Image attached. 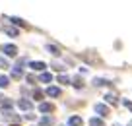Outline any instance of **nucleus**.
<instances>
[{
  "instance_id": "1",
  "label": "nucleus",
  "mask_w": 132,
  "mask_h": 126,
  "mask_svg": "<svg viewBox=\"0 0 132 126\" xmlns=\"http://www.w3.org/2000/svg\"><path fill=\"white\" fill-rule=\"evenodd\" d=\"M2 51H4L8 56H16V54H18V47L16 45H4V47H2Z\"/></svg>"
},
{
  "instance_id": "2",
  "label": "nucleus",
  "mask_w": 132,
  "mask_h": 126,
  "mask_svg": "<svg viewBox=\"0 0 132 126\" xmlns=\"http://www.w3.org/2000/svg\"><path fill=\"white\" fill-rule=\"evenodd\" d=\"M95 113H99L101 116H107L109 114V107L103 105V103H99V105H95Z\"/></svg>"
},
{
  "instance_id": "3",
  "label": "nucleus",
  "mask_w": 132,
  "mask_h": 126,
  "mask_svg": "<svg viewBox=\"0 0 132 126\" xmlns=\"http://www.w3.org/2000/svg\"><path fill=\"white\" fill-rule=\"evenodd\" d=\"M29 68L37 70V72H43V70L47 68V64H45V62H29Z\"/></svg>"
},
{
  "instance_id": "4",
  "label": "nucleus",
  "mask_w": 132,
  "mask_h": 126,
  "mask_svg": "<svg viewBox=\"0 0 132 126\" xmlns=\"http://www.w3.org/2000/svg\"><path fill=\"white\" fill-rule=\"evenodd\" d=\"M0 105H2V113H10V111L14 109V103L10 101V99H4V101L0 103Z\"/></svg>"
},
{
  "instance_id": "5",
  "label": "nucleus",
  "mask_w": 132,
  "mask_h": 126,
  "mask_svg": "<svg viewBox=\"0 0 132 126\" xmlns=\"http://www.w3.org/2000/svg\"><path fill=\"white\" fill-rule=\"evenodd\" d=\"M39 111H41V113H53L54 105L53 103H41V105H39Z\"/></svg>"
},
{
  "instance_id": "6",
  "label": "nucleus",
  "mask_w": 132,
  "mask_h": 126,
  "mask_svg": "<svg viewBox=\"0 0 132 126\" xmlns=\"http://www.w3.org/2000/svg\"><path fill=\"white\" fill-rule=\"evenodd\" d=\"M18 105H20V109H23V111H31V101H27V99H20V103H18Z\"/></svg>"
},
{
  "instance_id": "7",
  "label": "nucleus",
  "mask_w": 132,
  "mask_h": 126,
  "mask_svg": "<svg viewBox=\"0 0 132 126\" xmlns=\"http://www.w3.org/2000/svg\"><path fill=\"white\" fill-rule=\"evenodd\" d=\"M2 31H4L6 35H10V37H18V33H20L16 27H2Z\"/></svg>"
},
{
  "instance_id": "8",
  "label": "nucleus",
  "mask_w": 132,
  "mask_h": 126,
  "mask_svg": "<svg viewBox=\"0 0 132 126\" xmlns=\"http://www.w3.org/2000/svg\"><path fill=\"white\" fill-rule=\"evenodd\" d=\"M53 116H43L41 118V120H39V124H41V126H53Z\"/></svg>"
},
{
  "instance_id": "9",
  "label": "nucleus",
  "mask_w": 132,
  "mask_h": 126,
  "mask_svg": "<svg viewBox=\"0 0 132 126\" xmlns=\"http://www.w3.org/2000/svg\"><path fill=\"white\" fill-rule=\"evenodd\" d=\"M47 95H49V97H58V95H60V89H58V87H49V89H47Z\"/></svg>"
},
{
  "instance_id": "10",
  "label": "nucleus",
  "mask_w": 132,
  "mask_h": 126,
  "mask_svg": "<svg viewBox=\"0 0 132 126\" xmlns=\"http://www.w3.org/2000/svg\"><path fill=\"white\" fill-rule=\"evenodd\" d=\"M21 74H23V72H21V68H20V66H16V68L12 70V80H20Z\"/></svg>"
},
{
  "instance_id": "11",
  "label": "nucleus",
  "mask_w": 132,
  "mask_h": 126,
  "mask_svg": "<svg viewBox=\"0 0 132 126\" xmlns=\"http://www.w3.org/2000/svg\"><path fill=\"white\" fill-rule=\"evenodd\" d=\"M68 124L70 126H82V118L80 116H72L70 120H68Z\"/></svg>"
},
{
  "instance_id": "12",
  "label": "nucleus",
  "mask_w": 132,
  "mask_h": 126,
  "mask_svg": "<svg viewBox=\"0 0 132 126\" xmlns=\"http://www.w3.org/2000/svg\"><path fill=\"white\" fill-rule=\"evenodd\" d=\"M41 81H45V83H49V81H53V76H51L49 72H43V74H41Z\"/></svg>"
},
{
  "instance_id": "13",
  "label": "nucleus",
  "mask_w": 132,
  "mask_h": 126,
  "mask_svg": "<svg viewBox=\"0 0 132 126\" xmlns=\"http://www.w3.org/2000/svg\"><path fill=\"white\" fill-rule=\"evenodd\" d=\"M93 83H95L97 87H101V86H109V81H107V80H101V78H95Z\"/></svg>"
},
{
  "instance_id": "14",
  "label": "nucleus",
  "mask_w": 132,
  "mask_h": 126,
  "mask_svg": "<svg viewBox=\"0 0 132 126\" xmlns=\"http://www.w3.org/2000/svg\"><path fill=\"white\" fill-rule=\"evenodd\" d=\"M8 83H10V78L0 76V87H2V89H4V87H8Z\"/></svg>"
},
{
  "instance_id": "15",
  "label": "nucleus",
  "mask_w": 132,
  "mask_h": 126,
  "mask_svg": "<svg viewBox=\"0 0 132 126\" xmlns=\"http://www.w3.org/2000/svg\"><path fill=\"white\" fill-rule=\"evenodd\" d=\"M89 126H103L101 118H89Z\"/></svg>"
},
{
  "instance_id": "16",
  "label": "nucleus",
  "mask_w": 132,
  "mask_h": 126,
  "mask_svg": "<svg viewBox=\"0 0 132 126\" xmlns=\"http://www.w3.org/2000/svg\"><path fill=\"white\" fill-rule=\"evenodd\" d=\"M105 99H107V103H111V105H117V103H119L117 101V95H113V93H109Z\"/></svg>"
},
{
  "instance_id": "17",
  "label": "nucleus",
  "mask_w": 132,
  "mask_h": 126,
  "mask_svg": "<svg viewBox=\"0 0 132 126\" xmlns=\"http://www.w3.org/2000/svg\"><path fill=\"white\" fill-rule=\"evenodd\" d=\"M0 68L2 70H6V68H10V64H8V60H6L4 56H0Z\"/></svg>"
},
{
  "instance_id": "18",
  "label": "nucleus",
  "mask_w": 132,
  "mask_h": 126,
  "mask_svg": "<svg viewBox=\"0 0 132 126\" xmlns=\"http://www.w3.org/2000/svg\"><path fill=\"white\" fill-rule=\"evenodd\" d=\"M10 21H12V23H16V25H21V27H25V21H21L20 18H10Z\"/></svg>"
},
{
  "instance_id": "19",
  "label": "nucleus",
  "mask_w": 132,
  "mask_h": 126,
  "mask_svg": "<svg viewBox=\"0 0 132 126\" xmlns=\"http://www.w3.org/2000/svg\"><path fill=\"white\" fill-rule=\"evenodd\" d=\"M72 81H74V86L78 87V89H80V87H84V80H82V78H74Z\"/></svg>"
},
{
  "instance_id": "20",
  "label": "nucleus",
  "mask_w": 132,
  "mask_h": 126,
  "mask_svg": "<svg viewBox=\"0 0 132 126\" xmlns=\"http://www.w3.org/2000/svg\"><path fill=\"white\" fill-rule=\"evenodd\" d=\"M47 51H49L51 54H60V51H58L56 47H53V45H47Z\"/></svg>"
},
{
  "instance_id": "21",
  "label": "nucleus",
  "mask_w": 132,
  "mask_h": 126,
  "mask_svg": "<svg viewBox=\"0 0 132 126\" xmlns=\"http://www.w3.org/2000/svg\"><path fill=\"white\" fill-rule=\"evenodd\" d=\"M58 81H60V83H70V78L68 76H58Z\"/></svg>"
},
{
  "instance_id": "22",
  "label": "nucleus",
  "mask_w": 132,
  "mask_h": 126,
  "mask_svg": "<svg viewBox=\"0 0 132 126\" xmlns=\"http://www.w3.org/2000/svg\"><path fill=\"white\" fill-rule=\"evenodd\" d=\"M33 97H35V99H43V91L41 89H35V91H33Z\"/></svg>"
},
{
  "instance_id": "23",
  "label": "nucleus",
  "mask_w": 132,
  "mask_h": 126,
  "mask_svg": "<svg viewBox=\"0 0 132 126\" xmlns=\"http://www.w3.org/2000/svg\"><path fill=\"white\" fill-rule=\"evenodd\" d=\"M53 68H54V70H60V72H62V70H64V66H60L58 62H54V64H53Z\"/></svg>"
},
{
  "instance_id": "24",
  "label": "nucleus",
  "mask_w": 132,
  "mask_h": 126,
  "mask_svg": "<svg viewBox=\"0 0 132 126\" xmlns=\"http://www.w3.org/2000/svg\"><path fill=\"white\" fill-rule=\"evenodd\" d=\"M124 107H126V109H130V111H132V101H124Z\"/></svg>"
},
{
  "instance_id": "25",
  "label": "nucleus",
  "mask_w": 132,
  "mask_h": 126,
  "mask_svg": "<svg viewBox=\"0 0 132 126\" xmlns=\"http://www.w3.org/2000/svg\"><path fill=\"white\" fill-rule=\"evenodd\" d=\"M2 101H4V97H2V93H0V103H2Z\"/></svg>"
},
{
  "instance_id": "26",
  "label": "nucleus",
  "mask_w": 132,
  "mask_h": 126,
  "mask_svg": "<svg viewBox=\"0 0 132 126\" xmlns=\"http://www.w3.org/2000/svg\"><path fill=\"white\" fill-rule=\"evenodd\" d=\"M130 126H132V122H130Z\"/></svg>"
},
{
  "instance_id": "27",
  "label": "nucleus",
  "mask_w": 132,
  "mask_h": 126,
  "mask_svg": "<svg viewBox=\"0 0 132 126\" xmlns=\"http://www.w3.org/2000/svg\"><path fill=\"white\" fill-rule=\"evenodd\" d=\"M14 126H18V124H14Z\"/></svg>"
}]
</instances>
